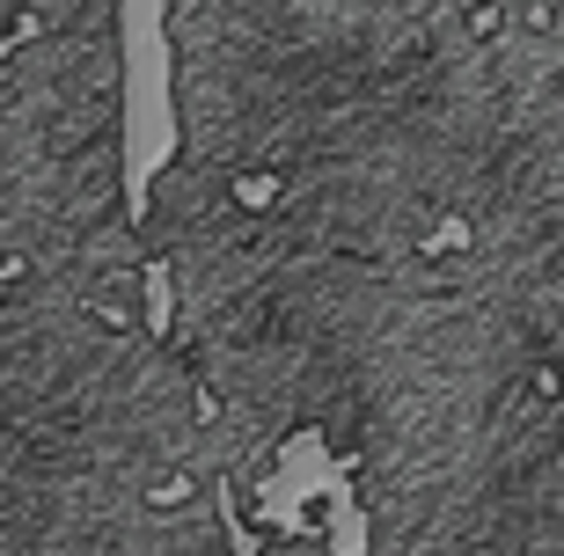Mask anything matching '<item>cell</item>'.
<instances>
[{"instance_id":"1","label":"cell","mask_w":564,"mask_h":556,"mask_svg":"<svg viewBox=\"0 0 564 556\" xmlns=\"http://www.w3.org/2000/svg\"><path fill=\"white\" fill-rule=\"evenodd\" d=\"M257 556H330V542L308 535V527H272V535L257 542Z\"/></svg>"}]
</instances>
